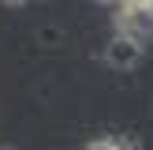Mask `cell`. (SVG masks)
Returning <instances> with one entry per match:
<instances>
[{
	"label": "cell",
	"instance_id": "cell-2",
	"mask_svg": "<svg viewBox=\"0 0 153 150\" xmlns=\"http://www.w3.org/2000/svg\"><path fill=\"white\" fill-rule=\"evenodd\" d=\"M112 146H116V150H138V142H134V139H116Z\"/></svg>",
	"mask_w": 153,
	"mask_h": 150
},
{
	"label": "cell",
	"instance_id": "cell-4",
	"mask_svg": "<svg viewBox=\"0 0 153 150\" xmlns=\"http://www.w3.org/2000/svg\"><path fill=\"white\" fill-rule=\"evenodd\" d=\"M7 4H26V0H7Z\"/></svg>",
	"mask_w": 153,
	"mask_h": 150
},
{
	"label": "cell",
	"instance_id": "cell-1",
	"mask_svg": "<svg viewBox=\"0 0 153 150\" xmlns=\"http://www.w3.org/2000/svg\"><path fill=\"white\" fill-rule=\"evenodd\" d=\"M105 60H108V64L116 68V71H131V68L142 60V41L120 30V34L112 38L108 45H105Z\"/></svg>",
	"mask_w": 153,
	"mask_h": 150
},
{
	"label": "cell",
	"instance_id": "cell-3",
	"mask_svg": "<svg viewBox=\"0 0 153 150\" xmlns=\"http://www.w3.org/2000/svg\"><path fill=\"white\" fill-rule=\"evenodd\" d=\"M86 150H116V146H112V139H97V142H90Z\"/></svg>",
	"mask_w": 153,
	"mask_h": 150
}]
</instances>
